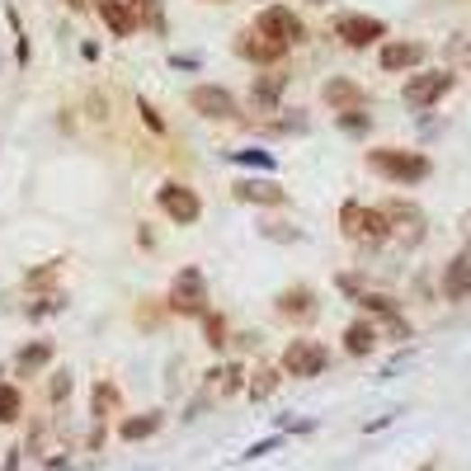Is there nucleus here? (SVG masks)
<instances>
[{
	"label": "nucleus",
	"instance_id": "obj_30",
	"mask_svg": "<svg viewBox=\"0 0 471 471\" xmlns=\"http://www.w3.org/2000/svg\"><path fill=\"white\" fill-rule=\"evenodd\" d=\"M198 321H203V331H208V344H213V349H227V321H222L217 312H203Z\"/></svg>",
	"mask_w": 471,
	"mask_h": 471
},
{
	"label": "nucleus",
	"instance_id": "obj_43",
	"mask_svg": "<svg viewBox=\"0 0 471 471\" xmlns=\"http://www.w3.org/2000/svg\"><path fill=\"white\" fill-rule=\"evenodd\" d=\"M264 236H274V240H288V245H293L302 231H293V227H264Z\"/></svg>",
	"mask_w": 471,
	"mask_h": 471
},
{
	"label": "nucleus",
	"instance_id": "obj_38",
	"mask_svg": "<svg viewBox=\"0 0 471 471\" xmlns=\"http://www.w3.org/2000/svg\"><path fill=\"white\" fill-rule=\"evenodd\" d=\"M335 288H340V293H349V297H358V293H363V278H354V274H340V278H335Z\"/></svg>",
	"mask_w": 471,
	"mask_h": 471
},
{
	"label": "nucleus",
	"instance_id": "obj_32",
	"mask_svg": "<svg viewBox=\"0 0 471 471\" xmlns=\"http://www.w3.org/2000/svg\"><path fill=\"white\" fill-rule=\"evenodd\" d=\"M5 19L14 24V57H19V67L29 61V33H24V24H19V10L14 5H5Z\"/></svg>",
	"mask_w": 471,
	"mask_h": 471
},
{
	"label": "nucleus",
	"instance_id": "obj_9",
	"mask_svg": "<svg viewBox=\"0 0 471 471\" xmlns=\"http://www.w3.org/2000/svg\"><path fill=\"white\" fill-rule=\"evenodd\" d=\"M382 217H386V231H392L401 245H420L424 240V208H415V203L392 198V203H382Z\"/></svg>",
	"mask_w": 471,
	"mask_h": 471
},
{
	"label": "nucleus",
	"instance_id": "obj_2",
	"mask_svg": "<svg viewBox=\"0 0 471 471\" xmlns=\"http://www.w3.org/2000/svg\"><path fill=\"white\" fill-rule=\"evenodd\" d=\"M166 306H170L175 316H203V312H208V278H203L198 264H189V269H179L170 278Z\"/></svg>",
	"mask_w": 471,
	"mask_h": 471
},
{
	"label": "nucleus",
	"instance_id": "obj_40",
	"mask_svg": "<svg viewBox=\"0 0 471 471\" xmlns=\"http://www.w3.org/2000/svg\"><path fill=\"white\" fill-rule=\"evenodd\" d=\"M52 278H57V259L48 264V269H33L29 274V288H38V283H52Z\"/></svg>",
	"mask_w": 471,
	"mask_h": 471
},
{
	"label": "nucleus",
	"instance_id": "obj_24",
	"mask_svg": "<svg viewBox=\"0 0 471 471\" xmlns=\"http://www.w3.org/2000/svg\"><path fill=\"white\" fill-rule=\"evenodd\" d=\"M71 392H76V373H71V367H52V373H48V405L61 411V405L71 401Z\"/></svg>",
	"mask_w": 471,
	"mask_h": 471
},
{
	"label": "nucleus",
	"instance_id": "obj_25",
	"mask_svg": "<svg viewBox=\"0 0 471 471\" xmlns=\"http://www.w3.org/2000/svg\"><path fill=\"white\" fill-rule=\"evenodd\" d=\"M24 420V392L14 382H0V424H19Z\"/></svg>",
	"mask_w": 471,
	"mask_h": 471
},
{
	"label": "nucleus",
	"instance_id": "obj_5",
	"mask_svg": "<svg viewBox=\"0 0 471 471\" xmlns=\"http://www.w3.org/2000/svg\"><path fill=\"white\" fill-rule=\"evenodd\" d=\"M278 367H283V377H302L306 382V377H321L325 367H331V354H325L321 340H288Z\"/></svg>",
	"mask_w": 471,
	"mask_h": 471
},
{
	"label": "nucleus",
	"instance_id": "obj_31",
	"mask_svg": "<svg viewBox=\"0 0 471 471\" xmlns=\"http://www.w3.org/2000/svg\"><path fill=\"white\" fill-rule=\"evenodd\" d=\"M335 122H340V132H354V137H363L367 128H373V118H367L363 109H344Z\"/></svg>",
	"mask_w": 471,
	"mask_h": 471
},
{
	"label": "nucleus",
	"instance_id": "obj_15",
	"mask_svg": "<svg viewBox=\"0 0 471 471\" xmlns=\"http://www.w3.org/2000/svg\"><path fill=\"white\" fill-rule=\"evenodd\" d=\"M118 415H122V392H118V382L95 377V386H90V420H95V424H113Z\"/></svg>",
	"mask_w": 471,
	"mask_h": 471
},
{
	"label": "nucleus",
	"instance_id": "obj_17",
	"mask_svg": "<svg viewBox=\"0 0 471 471\" xmlns=\"http://www.w3.org/2000/svg\"><path fill=\"white\" fill-rule=\"evenodd\" d=\"M231 194L240 203H259V208H283V203H288V189L274 184V179H236Z\"/></svg>",
	"mask_w": 471,
	"mask_h": 471
},
{
	"label": "nucleus",
	"instance_id": "obj_42",
	"mask_svg": "<svg viewBox=\"0 0 471 471\" xmlns=\"http://www.w3.org/2000/svg\"><path fill=\"white\" fill-rule=\"evenodd\" d=\"M448 57H471V43H466V33H457L453 43H448Z\"/></svg>",
	"mask_w": 471,
	"mask_h": 471
},
{
	"label": "nucleus",
	"instance_id": "obj_28",
	"mask_svg": "<svg viewBox=\"0 0 471 471\" xmlns=\"http://www.w3.org/2000/svg\"><path fill=\"white\" fill-rule=\"evenodd\" d=\"M19 448H24V457L43 462V448H48V424H43V420H33V424H29V439L19 443Z\"/></svg>",
	"mask_w": 471,
	"mask_h": 471
},
{
	"label": "nucleus",
	"instance_id": "obj_18",
	"mask_svg": "<svg viewBox=\"0 0 471 471\" xmlns=\"http://www.w3.org/2000/svg\"><path fill=\"white\" fill-rule=\"evenodd\" d=\"M316 312H321L316 288H306V283H293V288L278 293V316H288V321H312Z\"/></svg>",
	"mask_w": 471,
	"mask_h": 471
},
{
	"label": "nucleus",
	"instance_id": "obj_41",
	"mask_svg": "<svg viewBox=\"0 0 471 471\" xmlns=\"http://www.w3.org/2000/svg\"><path fill=\"white\" fill-rule=\"evenodd\" d=\"M19 466H24V448H10L5 462H0V471H19Z\"/></svg>",
	"mask_w": 471,
	"mask_h": 471
},
{
	"label": "nucleus",
	"instance_id": "obj_27",
	"mask_svg": "<svg viewBox=\"0 0 471 471\" xmlns=\"http://www.w3.org/2000/svg\"><path fill=\"white\" fill-rule=\"evenodd\" d=\"M217 386H222V396H240L245 392V367L236 358L227 367H217Z\"/></svg>",
	"mask_w": 471,
	"mask_h": 471
},
{
	"label": "nucleus",
	"instance_id": "obj_20",
	"mask_svg": "<svg viewBox=\"0 0 471 471\" xmlns=\"http://www.w3.org/2000/svg\"><path fill=\"white\" fill-rule=\"evenodd\" d=\"M443 297L448 302H471V255H453L443 269Z\"/></svg>",
	"mask_w": 471,
	"mask_h": 471
},
{
	"label": "nucleus",
	"instance_id": "obj_47",
	"mask_svg": "<svg viewBox=\"0 0 471 471\" xmlns=\"http://www.w3.org/2000/svg\"><path fill=\"white\" fill-rule=\"evenodd\" d=\"M312 5H325V0H312Z\"/></svg>",
	"mask_w": 471,
	"mask_h": 471
},
{
	"label": "nucleus",
	"instance_id": "obj_21",
	"mask_svg": "<svg viewBox=\"0 0 471 471\" xmlns=\"http://www.w3.org/2000/svg\"><path fill=\"white\" fill-rule=\"evenodd\" d=\"M245 377H250V382H245V396H250L255 405H264L283 386V367L278 363H259L255 373H245Z\"/></svg>",
	"mask_w": 471,
	"mask_h": 471
},
{
	"label": "nucleus",
	"instance_id": "obj_33",
	"mask_svg": "<svg viewBox=\"0 0 471 471\" xmlns=\"http://www.w3.org/2000/svg\"><path fill=\"white\" fill-rule=\"evenodd\" d=\"M137 113H141V122H147V128L160 137V132H166V118H160V109L151 104V99L147 95H137Z\"/></svg>",
	"mask_w": 471,
	"mask_h": 471
},
{
	"label": "nucleus",
	"instance_id": "obj_12",
	"mask_svg": "<svg viewBox=\"0 0 471 471\" xmlns=\"http://www.w3.org/2000/svg\"><path fill=\"white\" fill-rule=\"evenodd\" d=\"M52 358H57V344L52 340H29L24 349L14 354V377H24V382L43 377L48 367H52Z\"/></svg>",
	"mask_w": 471,
	"mask_h": 471
},
{
	"label": "nucleus",
	"instance_id": "obj_22",
	"mask_svg": "<svg viewBox=\"0 0 471 471\" xmlns=\"http://www.w3.org/2000/svg\"><path fill=\"white\" fill-rule=\"evenodd\" d=\"M283 90H288V76H283V71H264V76H255V86H250V104L274 113L278 99H283Z\"/></svg>",
	"mask_w": 471,
	"mask_h": 471
},
{
	"label": "nucleus",
	"instance_id": "obj_8",
	"mask_svg": "<svg viewBox=\"0 0 471 471\" xmlns=\"http://www.w3.org/2000/svg\"><path fill=\"white\" fill-rule=\"evenodd\" d=\"M255 33H264V38H274V43H306V24L288 10V5H269V10H259L255 14V24H250Z\"/></svg>",
	"mask_w": 471,
	"mask_h": 471
},
{
	"label": "nucleus",
	"instance_id": "obj_46",
	"mask_svg": "<svg viewBox=\"0 0 471 471\" xmlns=\"http://www.w3.org/2000/svg\"><path fill=\"white\" fill-rule=\"evenodd\" d=\"M462 227H466V231H471V213H466V217H462Z\"/></svg>",
	"mask_w": 471,
	"mask_h": 471
},
{
	"label": "nucleus",
	"instance_id": "obj_11",
	"mask_svg": "<svg viewBox=\"0 0 471 471\" xmlns=\"http://www.w3.org/2000/svg\"><path fill=\"white\" fill-rule=\"evenodd\" d=\"M236 57H245V61H255V67H278L283 57H288V43H274V38H264V33H255V29H245L240 38H236Z\"/></svg>",
	"mask_w": 471,
	"mask_h": 471
},
{
	"label": "nucleus",
	"instance_id": "obj_34",
	"mask_svg": "<svg viewBox=\"0 0 471 471\" xmlns=\"http://www.w3.org/2000/svg\"><path fill=\"white\" fill-rule=\"evenodd\" d=\"M61 306H67V297H61V293H48V297H38V302L29 306V316H33V321H43V316L61 312Z\"/></svg>",
	"mask_w": 471,
	"mask_h": 471
},
{
	"label": "nucleus",
	"instance_id": "obj_19",
	"mask_svg": "<svg viewBox=\"0 0 471 471\" xmlns=\"http://www.w3.org/2000/svg\"><path fill=\"white\" fill-rule=\"evenodd\" d=\"M321 99L331 104L335 113H344V109H363V86L358 80H349V76H331L321 86Z\"/></svg>",
	"mask_w": 471,
	"mask_h": 471
},
{
	"label": "nucleus",
	"instance_id": "obj_44",
	"mask_svg": "<svg viewBox=\"0 0 471 471\" xmlns=\"http://www.w3.org/2000/svg\"><path fill=\"white\" fill-rule=\"evenodd\" d=\"M170 67H179V71H198L203 61H198V57H184V52H179V57H170Z\"/></svg>",
	"mask_w": 471,
	"mask_h": 471
},
{
	"label": "nucleus",
	"instance_id": "obj_1",
	"mask_svg": "<svg viewBox=\"0 0 471 471\" xmlns=\"http://www.w3.org/2000/svg\"><path fill=\"white\" fill-rule=\"evenodd\" d=\"M367 170H377L382 179H396V184H420V179H429V170H434V160H429L424 151H405V147H377V151H367Z\"/></svg>",
	"mask_w": 471,
	"mask_h": 471
},
{
	"label": "nucleus",
	"instance_id": "obj_4",
	"mask_svg": "<svg viewBox=\"0 0 471 471\" xmlns=\"http://www.w3.org/2000/svg\"><path fill=\"white\" fill-rule=\"evenodd\" d=\"M156 208L166 213L175 227H194V222L203 217V198H198V189H189V184L166 179V184L156 189Z\"/></svg>",
	"mask_w": 471,
	"mask_h": 471
},
{
	"label": "nucleus",
	"instance_id": "obj_3",
	"mask_svg": "<svg viewBox=\"0 0 471 471\" xmlns=\"http://www.w3.org/2000/svg\"><path fill=\"white\" fill-rule=\"evenodd\" d=\"M340 231L349 236V240H358V245H382V240H392L382 208H363V203H344V208H340Z\"/></svg>",
	"mask_w": 471,
	"mask_h": 471
},
{
	"label": "nucleus",
	"instance_id": "obj_45",
	"mask_svg": "<svg viewBox=\"0 0 471 471\" xmlns=\"http://www.w3.org/2000/svg\"><path fill=\"white\" fill-rule=\"evenodd\" d=\"M67 5H71V10H86V5H90V0H67Z\"/></svg>",
	"mask_w": 471,
	"mask_h": 471
},
{
	"label": "nucleus",
	"instance_id": "obj_48",
	"mask_svg": "<svg viewBox=\"0 0 471 471\" xmlns=\"http://www.w3.org/2000/svg\"><path fill=\"white\" fill-rule=\"evenodd\" d=\"M141 471H147V466H141Z\"/></svg>",
	"mask_w": 471,
	"mask_h": 471
},
{
	"label": "nucleus",
	"instance_id": "obj_7",
	"mask_svg": "<svg viewBox=\"0 0 471 471\" xmlns=\"http://www.w3.org/2000/svg\"><path fill=\"white\" fill-rule=\"evenodd\" d=\"M453 86H457V76L448 71V67H439V71H420V76L405 80L401 99H405L411 109H434V104H439V99H443L448 90H453Z\"/></svg>",
	"mask_w": 471,
	"mask_h": 471
},
{
	"label": "nucleus",
	"instance_id": "obj_14",
	"mask_svg": "<svg viewBox=\"0 0 471 471\" xmlns=\"http://www.w3.org/2000/svg\"><path fill=\"white\" fill-rule=\"evenodd\" d=\"M160 429H166V415L160 411H137V415H118L113 434H118V443H147Z\"/></svg>",
	"mask_w": 471,
	"mask_h": 471
},
{
	"label": "nucleus",
	"instance_id": "obj_23",
	"mask_svg": "<svg viewBox=\"0 0 471 471\" xmlns=\"http://www.w3.org/2000/svg\"><path fill=\"white\" fill-rule=\"evenodd\" d=\"M377 325L373 321H349V325H344V354H354V358H367V354H373L377 349Z\"/></svg>",
	"mask_w": 471,
	"mask_h": 471
},
{
	"label": "nucleus",
	"instance_id": "obj_36",
	"mask_svg": "<svg viewBox=\"0 0 471 471\" xmlns=\"http://www.w3.org/2000/svg\"><path fill=\"white\" fill-rule=\"evenodd\" d=\"M377 335H386V340H411V325H405L401 316H386V331H377Z\"/></svg>",
	"mask_w": 471,
	"mask_h": 471
},
{
	"label": "nucleus",
	"instance_id": "obj_10",
	"mask_svg": "<svg viewBox=\"0 0 471 471\" xmlns=\"http://www.w3.org/2000/svg\"><path fill=\"white\" fill-rule=\"evenodd\" d=\"M335 38L344 48H373L386 38V24L377 14H340L335 19Z\"/></svg>",
	"mask_w": 471,
	"mask_h": 471
},
{
	"label": "nucleus",
	"instance_id": "obj_29",
	"mask_svg": "<svg viewBox=\"0 0 471 471\" xmlns=\"http://www.w3.org/2000/svg\"><path fill=\"white\" fill-rule=\"evenodd\" d=\"M363 312H373V316H396V297H386V293H358L354 297Z\"/></svg>",
	"mask_w": 471,
	"mask_h": 471
},
{
	"label": "nucleus",
	"instance_id": "obj_16",
	"mask_svg": "<svg viewBox=\"0 0 471 471\" xmlns=\"http://www.w3.org/2000/svg\"><path fill=\"white\" fill-rule=\"evenodd\" d=\"M95 5V14L104 19V29L113 33V38H132L141 24H137V10L128 5V0H90Z\"/></svg>",
	"mask_w": 471,
	"mask_h": 471
},
{
	"label": "nucleus",
	"instance_id": "obj_39",
	"mask_svg": "<svg viewBox=\"0 0 471 471\" xmlns=\"http://www.w3.org/2000/svg\"><path fill=\"white\" fill-rule=\"evenodd\" d=\"M67 453H71V448H57V453H48V471H67V466H71Z\"/></svg>",
	"mask_w": 471,
	"mask_h": 471
},
{
	"label": "nucleus",
	"instance_id": "obj_35",
	"mask_svg": "<svg viewBox=\"0 0 471 471\" xmlns=\"http://www.w3.org/2000/svg\"><path fill=\"white\" fill-rule=\"evenodd\" d=\"M278 443H283V439H259V443H250V448L240 453V462H259V457H269V453H278Z\"/></svg>",
	"mask_w": 471,
	"mask_h": 471
},
{
	"label": "nucleus",
	"instance_id": "obj_13",
	"mask_svg": "<svg viewBox=\"0 0 471 471\" xmlns=\"http://www.w3.org/2000/svg\"><path fill=\"white\" fill-rule=\"evenodd\" d=\"M424 43H415V38H392V43H382L377 52V67L382 71H415L420 61H424Z\"/></svg>",
	"mask_w": 471,
	"mask_h": 471
},
{
	"label": "nucleus",
	"instance_id": "obj_6",
	"mask_svg": "<svg viewBox=\"0 0 471 471\" xmlns=\"http://www.w3.org/2000/svg\"><path fill=\"white\" fill-rule=\"evenodd\" d=\"M189 109L208 122H227V118H240V99L227 90V86H213V80H203V86L189 90Z\"/></svg>",
	"mask_w": 471,
	"mask_h": 471
},
{
	"label": "nucleus",
	"instance_id": "obj_26",
	"mask_svg": "<svg viewBox=\"0 0 471 471\" xmlns=\"http://www.w3.org/2000/svg\"><path fill=\"white\" fill-rule=\"evenodd\" d=\"M231 166H250V170H274V151H259V147H245V151H227Z\"/></svg>",
	"mask_w": 471,
	"mask_h": 471
},
{
	"label": "nucleus",
	"instance_id": "obj_37",
	"mask_svg": "<svg viewBox=\"0 0 471 471\" xmlns=\"http://www.w3.org/2000/svg\"><path fill=\"white\" fill-rule=\"evenodd\" d=\"M104 443H109V424H95V429H90V439H86V448H90V453H99Z\"/></svg>",
	"mask_w": 471,
	"mask_h": 471
}]
</instances>
